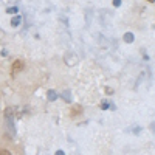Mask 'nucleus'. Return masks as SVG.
I'll return each mask as SVG.
<instances>
[{"label": "nucleus", "instance_id": "nucleus-1", "mask_svg": "<svg viewBox=\"0 0 155 155\" xmlns=\"http://www.w3.org/2000/svg\"><path fill=\"white\" fill-rule=\"evenodd\" d=\"M5 123H6L8 135L11 138L16 137V126H14V120H12V109H6V112H5Z\"/></svg>", "mask_w": 155, "mask_h": 155}, {"label": "nucleus", "instance_id": "nucleus-2", "mask_svg": "<svg viewBox=\"0 0 155 155\" xmlns=\"http://www.w3.org/2000/svg\"><path fill=\"white\" fill-rule=\"evenodd\" d=\"M22 68H23V62L22 61H16L14 64H12V74L22 71Z\"/></svg>", "mask_w": 155, "mask_h": 155}, {"label": "nucleus", "instance_id": "nucleus-3", "mask_svg": "<svg viewBox=\"0 0 155 155\" xmlns=\"http://www.w3.org/2000/svg\"><path fill=\"white\" fill-rule=\"evenodd\" d=\"M134 39H135V36H134L132 33H126V34H124V42H127V44H132Z\"/></svg>", "mask_w": 155, "mask_h": 155}, {"label": "nucleus", "instance_id": "nucleus-4", "mask_svg": "<svg viewBox=\"0 0 155 155\" xmlns=\"http://www.w3.org/2000/svg\"><path fill=\"white\" fill-rule=\"evenodd\" d=\"M20 20H22V17H20V16L12 17V20H11V25H12V27H19V25H20Z\"/></svg>", "mask_w": 155, "mask_h": 155}, {"label": "nucleus", "instance_id": "nucleus-5", "mask_svg": "<svg viewBox=\"0 0 155 155\" xmlns=\"http://www.w3.org/2000/svg\"><path fill=\"white\" fill-rule=\"evenodd\" d=\"M56 98H58L56 92H54V90H50V92H48V99L50 101H56Z\"/></svg>", "mask_w": 155, "mask_h": 155}, {"label": "nucleus", "instance_id": "nucleus-6", "mask_svg": "<svg viewBox=\"0 0 155 155\" xmlns=\"http://www.w3.org/2000/svg\"><path fill=\"white\" fill-rule=\"evenodd\" d=\"M62 96H64V99H65L67 102H70V101H71V96H70V92H68V90H65V92L62 93Z\"/></svg>", "mask_w": 155, "mask_h": 155}, {"label": "nucleus", "instance_id": "nucleus-7", "mask_svg": "<svg viewBox=\"0 0 155 155\" xmlns=\"http://www.w3.org/2000/svg\"><path fill=\"white\" fill-rule=\"evenodd\" d=\"M71 113H73V115L81 113V107H78V106H76V107H73V109H71Z\"/></svg>", "mask_w": 155, "mask_h": 155}, {"label": "nucleus", "instance_id": "nucleus-8", "mask_svg": "<svg viewBox=\"0 0 155 155\" xmlns=\"http://www.w3.org/2000/svg\"><path fill=\"white\" fill-rule=\"evenodd\" d=\"M6 12H9V14H12V12H17V8H16V6H14V8H8Z\"/></svg>", "mask_w": 155, "mask_h": 155}, {"label": "nucleus", "instance_id": "nucleus-9", "mask_svg": "<svg viewBox=\"0 0 155 155\" xmlns=\"http://www.w3.org/2000/svg\"><path fill=\"white\" fill-rule=\"evenodd\" d=\"M0 155H11L6 149H0Z\"/></svg>", "mask_w": 155, "mask_h": 155}, {"label": "nucleus", "instance_id": "nucleus-10", "mask_svg": "<svg viewBox=\"0 0 155 155\" xmlns=\"http://www.w3.org/2000/svg\"><path fill=\"white\" fill-rule=\"evenodd\" d=\"M121 5V0H113V6H120Z\"/></svg>", "mask_w": 155, "mask_h": 155}, {"label": "nucleus", "instance_id": "nucleus-11", "mask_svg": "<svg viewBox=\"0 0 155 155\" xmlns=\"http://www.w3.org/2000/svg\"><path fill=\"white\" fill-rule=\"evenodd\" d=\"M101 107L106 110V109H109V104H107V102H102V106H101Z\"/></svg>", "mask_w": 155, "mask_h": 155}, {"label": "nucleus", "instance_id": "nucleus-12", "mask_svg": "<svg viewBox=\"0 0 155 155\" xmlns=\"http://www.w3.org/2000/svg\"><path fill=\"white\" fill-rule=\"evenodd\" d=\"M56 155H65V153H64V150H58V152H56Z\"/></svg>", "mask_w": 155, "mask_h": 155}, {"label": "nucleus", "instance_id": "nucleus-13", "mask_svg": "<svg viewBox=\"0 0 155 155\" xmlns=\"http://www.w3.org/2000/svg\"><path fill=\"white\" fill-rule=\"evenodd\" d=\"M147 2H150V3H153V0H147Z\"/></svg>", "mask_w": 155, "mask_h": 155}]
</instances>
